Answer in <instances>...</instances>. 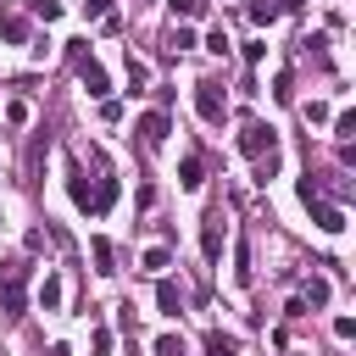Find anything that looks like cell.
I'll return each instance as SVG.
<instances>
[{
  "mask_svg": "<svg viewBox=\"0 0 356 356\" xmlns=\"http://www.w3.org/2000/svg\"><path fill=\"white\" fill-rule=\"evenodd\" d=\"M67 195H72V206L78 211H89V184H83V172L72 167V178H67Z\"/></svg>",
  "mask_w": 356,
  "mask_h": 356,
  "instance_id": "5bb4252c",
  "label": "cell"
},
{
  "mask_svg": "<svg viewBox=\"0 0 356 356\" xmlns=\"http://www.w3.org/2000/svg\"><path fill=\"white\" fill-rule=\"evenodd\" d=\"M145 78H150V72H145V61H139V56H128V89H134V95L145 89Z\"/></svg>",
  "mask_w": 356,
  "mask_h": 356,
  "instance_id": "ac0fdd59",
  "label": "cell"
},
{
  "mask_svg": "<svg viewBox=\"0 0 356 356\" xmlns=\"http://www.w3.org/2000/svg\"><path fill=\"white\" fill-rule=\"evenodd\" d=\"M278 17V0H250V22H273Z\"/></svg>",
  "mask_w": 356,
  "mask_h": 356,
  "instance_id": "ffe728a7",
  "label": "cell"
},
{
  "mask_svg": "<svg viewBox=\"0 0 356 356\" xmlns=\"http://www.w3.org/2000/svg\"><path fill=\"white\" fill-rule=\"evenodd\" d=\"M6 122H11V128H22V122H28V106H22V100H11V106H6Z\"/></svg>",
  "mask_w": 356,
  "mask_h": 356,
  "instance_id": "484cf974",
  "label": "cell"
},
{
  "mask_svg": "<svg viewBox=\"0 0 356 356\" xmlns=\"http://www.w3.org/2000/svg\"><path fill=\"white\" fill-rule=\"evenodd\" d=\"M156 356H189V350H184L178 334H161V339H156Z\"/></svg>",
  "mask_w": 356,
  "mask_h": 356,
  "instance_id": "7402d4cb",
  "label": "cell"
},
{
  "mask_svg": "<svg viewBox=\"0 0 356 356\" xmlns=\"http://www.w3.org/2000/svg\"><path fill=\"white\" fill-rule=\"evenodd\" d=\"M50 356H72V350H67V345H50Z\"/></svg>",
  "mask_w": 356,
  "mask_h": 356,
  "instance_id": "f546056e",
  "label": "cell"
},
{
  "mask_svg": "<svg viewBox=\"0 0 356 356\" xmlns=\"http://www.w3.org/2000/svg\"><path fill=\"white\" fill-rule=\"evenodd\" d=\"M334 134L350 139V134H356V111H339V117H334Z\"/></svg>",
  "mask_w": 356,
  "mask_h": 356,
  "instance_id": "cb8c5ba5",
  "label": "cell"
},
{
  "mask_svg": "<svg viewBox=\"0 0 356 356\" xmlns=\"http://www.w3.org/2000/svg\"><path fill=\"white\" fill-rule=\"evenodd\" d=\"M234 284H250V245L239 239V250H234Z\"/></svg>",
  "mask_w": 356,
  "mask_h": 356,
  "instance_id": "2e32d148",
  "label": "cell"
},
{
  "mask_svg": "<svg viewBox=\"0 0 356 356\" xmlns=\"http://www.w3.org/2000/svg\"><path fill=\"white\" fill-rule=\"evenodd\" d=\"M83 17H106V0H83Z\"/></svg>",
  "mask_w": 356,
  "mask_h": 356,
  "instance_id": "f1b7e54d",
  "label": "cell"
},
{
  "mask_svg": "<svg viewBox=\"0 0 356 356\" xmlns=\"http://www.w3.org/2000/svg\"><path fill=\"white\" fill-rule=\"evenodd\" d=\"M239 150H245L250 161H256V156H273V150H278V128H273V122H256V117H250V122L239 128Z\"/></svg>",
  "mask_w": 356,
  "mask_h": 356,
  "instance_id": "277c9868",
  "label": "cell"
},
{
  "mask_svg": "<svg viewBox=\"0 0 356 356\" xmlns=\"http://www.w3.org/2000/svg\"><path fill=\"white\" fill-rule=\"evenodd\" d=\"M200 172H206V161H200V156L189 150V156L178 161V184H184V189H200Z\"/></svg>",
  "mask_w": 356,
  "mask_h": 356,
  "instance_id": "30bf717a",
  "label": "cell"
},
{
  "mask_svg": "<svg viewBox=\"0 0 356 356\" xmlns=\"http://www.w3.org/2000/svg\"><path fill=\"white\" fill-rule=\"evenodd\" d=\"M39 306H44V312L61 306V278H56V273H44V284H39Z\"/></svg>",
  "mask_w": 356,
  "mask_h": 356,
  "instance_id": "7c38bea8",
  "label": "cell"
},
{
  "mask_svg": "<svg viewBox=\"0 0 356 356\" xmlns=\"http://www.w3.org/2000/svg\"><path fill=\"white\" fill-rule=\"evenodd\" d=\"M167 261H172V250H167V245H150V250H145V267H150V273H161Z\"/></svg>",
  "mask_w": 356,
  "mask_h": 356,
  "instance_id": "d6986e66",
  "label": "cell"
},
{
  "mask_svg": "<svg viewBox=\"0 0 356 356\" xmlns=\"http://www.w3.org/2000/svg\"><path fill=\"white\" fill-rule=\"evenodd\" d=\"M167 50H172V56H178V50H195V33H189V28L178 22V28L167 33Z\"/></svg>",
  "mask_w": 356,
  "mask_h": 356,
  "instance_id": "e0dca14e",
  "label": "cell"
},
{
  "mask_svg": "<svg viewBox=\"0 0 356 356\" xmlns=\"http://www.w3.org/2000/svg\"><path fill=\"white\" fill-rule=\"evenodd\" d=\"M328 295H334V284H328L323 273H312V278L300 284V300H306V306H328Z\"/></svg>",
  "mask_w": 356,
  "mask_h": 356,
  "instance_id": "9c48e42d",
  "label": "cell"
},
{
  "mask_svg": "<svg viewBox=\"0 0 356 356\" xmlns=\"http://www.w3.org/2000/svg\"><path fill=\"white\" fill-rule=\"evenodd\" d=\"M0 312L6 317L28 312V261H6L0 267Z\"/></svg>",
  "mask_w": 356,
  "mask_h": 356,
  "instance_id": "6da1fadb",
  "label": "cell"
},
{
  "mask_svg": "<svg viewBox=\"0 0 356 356\" xmlns=\"http://www.w3.org/2000/svg\"><path fill=\"white\" fill-rule=\"evenodd\" d=\"M206 356H239V339L222 334V328H211V334H206Z\"/></svg>",
  "mask_w": 356,
  "mask_h": 356,
  "instance_id": "8fae6325",
  "label": "cell"
},
{
  "mask_svg": "<svg viewBox=\"0 0 356 356\" xmlns=\"http://www.w3.org/2000/svg\"><path fill=\"white\" fill-rule=\"evenodd\" d=\"M89 250H95V273H117V267H111V261H117V250H111V239H95Z\"/></svg>",
  "mask_w": 356,
  "mask_h": 356,
  "instance_id": "9a60e30c",
  "label": "cell"
},
{
  "mask_svg": "<svg viewBox=\"0 0 356 356\" xmlns=\"http://www.w3.org/2000/svg\"><path fill=\"white\" fill-rule=\"evenodd\" d=\"M72 67H78V83H83L95 100H106V95H111V78H106V67H100L95 56H83V39H72Z\"/></svg>",
  "mask_w": 356,
  "mask_h": 356,
  "instance_id": "7a4b0ae2",
  "label": "cell"
},
{
  "mask_svg": "<svg viewBox=\"0 0 356 356\" xmlns=\"http://www.w3.org/2000/svg\"><path fill=\"white\" fill-rule=\"evenodd\" d=\"M206 50H217V56H228V33H222V28H211V39H206Z\"/></svg>",
  "mask_w": 356,
  "mask_h": 356,
  "instance_id": "4316f807",
  "label": "cell"
},
{
  "mask_svg": "<svg viewBox=\"0 0 356 356\" xmlns=\"http://www.w3.org/2000/svg\"><path fill=\"white\" fill-rule=\"evenodd\" d=\"M172 17H184V22L189 17H206V0H172Z\"/></svg>",
  "mask_w": 356,
  "mask_h": 356,
  "instance_id": "44dd1931",
  "label": "cell"
},
{
  "mask_svg": "<svg viewBox=\"0 0 356 356\" xmlns=\"http://www.w3.org/2000/svg\"><path fill=\"white\" fill-rule=\"evenodd\" d=\"M95 356H111V328H95Z\"/></svg>",
  "mask_w": 356,
  "mask_h": 356,
  "instance_id": "83f0119b",
  "label": "cell"
},
{
  "mask_svg": "<svg viewBox=\"0 0 356 356\" xmlns=\"http://www.w3.org/2000/svg\"><path fill=\"white\" fill-rule=\"evenodd\" d=\"M156 306H161V317H178V312H184V289H178L172 278H161V284H156Z\"/></svg>",
  "mask_w": 356,
  "mask_h": 356,
  "instance_id": "52a82bcc",
  "label": "cell"
},
{
  "mask_svg": "<svg viewBox=\"0 0 356 356\" xmlns=\"http://www.w3.org/2000/svg\"><path fill=\"white\" fill-rule=\"evenodd\" d=\"M306 211H312V222H317L323 234H339V228H345V211H339V206H328L323 195H317V200H306Z\"/></svg>",
  "mask_w": 356,
  "mask_h": 356,
  "instance_id": "5b68a950",
  "label": "cell"
},
{
  "mask_svg": "<svg viewBox=\"0 0 356 356\" xmlns=\"http://www.w3.org/2000/svg\"><path fill=\"white\" fill-rule=\"evenodd\" d=\"M0 39H6V44H22V39H28V17H6V22H0Z\"/></svg>",
  "mask_w": 356,
  "mask_h": 356,
  "instance_id": "4fadbf2b",
  "label": "cell"
},
{
  "mask_svg": "<svg viewBox=\"0 0 356 356\" xmlns=\"http://www.w3.org/2000/svg\"><path fill=\"white\" fill-rule=\"evenodd\" d=\"M134 128H139V139H145V145H161V139H167V117H161V111H145Z\"/></svg>",
  "mask_w": 356,
  "mask_h": 356,
  "instance_id": "ba28073f",
  "label": "cell"
},
{
  "mask_svg": "<svg viewBox=\"0 0 356 356\" xmlns=\"http://www.w3.org/2000/svg\"><path fill=\"white\" fill-rule=\"evenodd\" d=\"M273 100H295V78H289V72L273 78Z\"/></svg>",
  "mask_w": 356,
  "mask_h": 356,
  "instance_id": "603a6c76",
  "label": "cell"
},
{
  "mask_svg": "<svg viewBox=\"0 0 356 356\" xmlns=\"http://www.w3.org/2000/svg\"><path fill=\"white\" fill-rule=\"evenodd\" d=\"M200 250H206V261H217V256H222V217H217V211L200 222Z\"/></svg>",
  "mask_w": 356,
  "mask_h": 356,
  "instance_id": "8992f818",
  "label": "cell"
},
{
  "mask_svg": "<svg viewBox=\"0 0 356 356\" xmlns=\"http://www.w3.org/2000/svg\"><path fill=\"white\" fill-rule=\"evenodd\" d=\"M195 111H200V122H222L228 117V95H222L217 78H200L195 83Z\"/></svg>",
  "mask_w": 356,
  "mask_h": 356,
  "instance_id": "3957f363",
  "label": "cell"
},
{
  "mask_svg": "<svg viewBox=\"0 0 356 356\" xmlns=\"http://www.w3.org/2000/svg\"><path fill=\"white\" fill-rule=\"evenodd\" d=\"M33 17H44V22H56V17H61V0H33Z\"/></svg>",
  "mask_w": 356,
  "mask_h": 356,
  "instance_id": "d4e9b609",
  "label": "cell"
}]
</instances>
